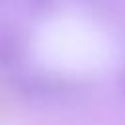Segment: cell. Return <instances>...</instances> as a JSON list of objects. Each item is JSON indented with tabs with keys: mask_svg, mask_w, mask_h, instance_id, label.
Returning a JSON list of instances; mask_svg holds the SVG:
<instances>
[{
	"mask_svg": "<svg viewBox=\"0 0 125 125\" xmlns=\"http://www.w3.org/2000/svg\"><path fill=\"white\" fill-rule=\"evenodd\" d=\"M12 88L31 104H66L80 96V84L68 76L43 68H16L12 70Z\"/></svg>",
	"mask_w": 125,
	"mask_h": 125,
	"instance_id": "cell-1",
	"label": "cell"
},
{
	"mask_svg": "<svg viewBox=\"0 0 125 125\" xmlns=\"http://www.w3.org/2000/svg\"><path fill=\"white\" fill-rule=\"evenodd\" d=\"M86 4H98V2H102V0H84Z\"/></svg>",
	"mask_w": 125,
	"mask_h": 125,
	"instance_id": "cell-5",
	"label": "cell"
},
{
	"mask_svg": "<svg viewBox=\"0 0 125 125\" xmlns=\"http://www.w3.org/2000/svg\"><path fill=\"white\" fill-rule=\"evenodd\" d=\"M23 2H25V8L29 14H33L35 18H43L55 10L59 0H23Z\"/></svg>",
	"mask_w": 125,
	"mask_h": 125,
	"instance_id": "cell-3",
	"label": "cell"
},
{
	"mask_svg": "<svg viewBox=\"0 0 125 125\" xmlns=\"http://www.w3.org/2000/svg\"><path fill=\"white\" fill-rule=\"evenodd\" d=\"M119 90H121V94L125 98V66L121 68V74H119Z\"/></svg>",
	"mask_w": 125,
	"mask_h": 125,
	"instance_id": "cell-4",
	"label": "cell"
},
{
	"mask_svg": "<svg viewBox=\"0 0 125 125\" xmlns=\"http://www.w3.org/2000/svg\"><path fill=\"white\" fill-rule=\"evenodd\" d=\"M27 41L20 27L0 21V70H16L23 64Z\"/></svg>",
	"mask_w": 125,
	"mask_h": 125,
	"instance_id": "cell-2",
	"label": "cell"
},
{
	"mask_svg": "<svg viewBox=\"0 0 125 125\" xmlns=\"http://www.w3.org/2000/svg\"><path fill=\"white\" fill-rule=\"evenodd\" d=\"M0 2H2V0H0Z\"/></svg>",
	"mask_w": 125,
	"mask_h": 125,
	"instance_id": "cell-6",
	"label": "cell"
}]
</instances>
